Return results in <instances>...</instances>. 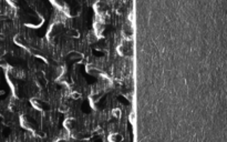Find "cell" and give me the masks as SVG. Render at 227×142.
<instances>
[{
	"instance_id": "obj_1",
	"label": "cell",
	"mask_w": 227,
	"mask_h": 142,
	"mask_svg": "<svg viewBox=\"0 0 227 142\" xmlns=\"http://www.w3.org/2000/svg\"><path fill=\"white\" fill-rule=\"evenodd\" d=\"M110 140L112 142H120L122 140V137H121V134H117V133H114L112 134L111 137H110Z\"/></svg>"
},
{
	"instance_id": "obj_2",
	"label": "cell",
	"mask_w": 227,
	"mask_h": 142,
	"mask_svg": "<svg viewBox=\"0 0 227 142\" xmlns=\"http://www.w3.org/2000/svg\"><path fill=\"white\" fill-rule=\"evenodd\" d=\"M74 123H75V121L73 119H69V120L65 121V127L69 128V129H72L73 127H74Z\"/></svg>"
},
{
	"instance_id": "obj_3",
	"label": "cell",
	"mask_w": 227,
	"mask_h": 142,
	"mask_svg": "<svg viewBox=\"0 0 227 142\" xmlns=\"http://www.w3.org/2000/svg\"><path fill=\"white\" fill-rule=\"evenodd\" d=\"M69 36H71L73 38H78L79 37V31L77 29H70L69 30Z\"/></svg>"
},
{
	"instance_id": "obj_4",
	"label": "cell",
	"mask_w": 227,
	"mask_h": 142,
	"mask_svg": "<svg viewBox=\"0 0 227 142\" xmlns=\"http://www.w3.org/2000/svg\"><path fill=\"white\" fill-rule=\"evenodd\" d=\"M88 70H89V73L90 74H95V76H98V74H100V72H99V70L98 69H95V68H93V67H89L88 68Z\"/></svg>"
},
{
	"instance_id": "obj_5",
	"label": "cell",
	"mask_w": 227,
	"mask_h": 142,
	"mask_svg": "<svg viewBox=\"0 0 227 142\" xmlns=\"http://www.w3.org/2000/svg\"><path fill=\"white\" fill-rule=\"evenodd\" d=\"M72 98L73 99H79L80 98V93H72Z\"/></svg>"
},
{
	"instance_id": "obj_6",
	"label": "cell",
	"mask_w": 227,
	"mask_h": 142,
	"mask_svg": "<svg viewBox=\"0 0 227 142\" xmlns=\"http://www.w3.org/2000/svg\"><path fill=\"white\" fill-rule=\"evenodd\" d=\"M119 100H120L121 102H123V103H129V102L124 99V97H120V99H119Z\"/></svg>"
},
{
	"instance_id": "obj_7",
	"label": "cell",
	"mask_w": 227,
	"mask_h": 142,
	"mask_svg": "<svg viewBox=\"0 0 227 142\" xmlns=\"http://www.w3.org/2000/svg\"><path fill=\"white\" fill-rule=\"evenodd\" d=\"M57 142H65V141H64V140H58Z\"/></svg>"
}]
</instances>
